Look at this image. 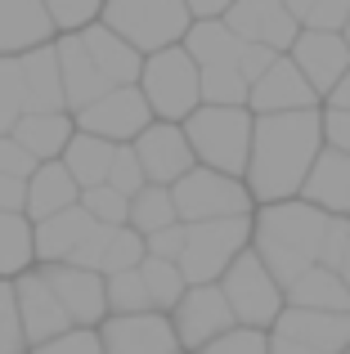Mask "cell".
Segmentation results:
<instances>
[{
	"label": "cell",
	"instance_id": "cell-1",
	"mask_svg": "<svg viewBox=\"0 0 350 354\" xmlns=\"http://www.w3.org/2000/svg\"><path fill=\"white\" fill-rule=\"evenodd\" d=\"M319 148H324L319 108L256 117L252 121V148H247V171H243V184H247L256 207H274V202L297 198L306 171L319 157Z\"/></svg>",
	"mask_w": 350,
	"mask_h": 354
},
{
	"label": "cell",
	"instance_id": "cell-2",
	"mask_svg": "<svg viewBox=\"0 0 350 354\" xmlns=\"http://www.w3.org/2000/svg\"><path fill=\"white\" fill-rule=\"evenodd\" d=\"M328 216L306 202H274V207L252 211V242L256 260L265 265V274L288 292L310 265H319V242H324Z\"/></svg>",
	"mask_w": 350,
	"mask_h": 354
},
{
	"label": "cell",
	"instance_id": "cell-3",
	"mask_svg": "<svg viewBox=\"0 0 350 354\" xmlns=\"http://www.w3.org/2000/svg\"><path fill=\"white\" fill-rule=\"evenodd\" d=\"M252 113L247 108H207L184 121V144L193 153V166L202 171L229 175V180H243L247 171V148H252Z\"/></svg>",
	"mask_w": 350,
	"mask_h": 354
},
{
	"label": "cell",
	"instance_id": "cell-4",
	"mask_svg": "<svg viewBox=\"0 0 350 354\" xmlns=\"http://www.w3.org/2000/svg\"><path fill=\"white\" fill-rule=\"evenodd\" d=\"M99 27H108L113 36H122L140 59L184 41V32L193 27L184 0H104L99 9Z\"/></svg>",
	"mask_w": 350,
	"mask_h": 354
},
{
	"label": "cell",
	"instance_id": "cell-5",
	"mask_svg": "<svg viewBox=\"0 0 350 354\" xmlns=\"http://www.w3.org/2000/svg\"><path fill=\"white\" fill-rule=\"evenodd\" d=\"M135 90L144 95L153 121H167V126H184V121L202 108L198 68H193V59L180 50V45L149 54V59H144V68H140Z\"/></svg>",
	"mask_w": 350,
	"mask_h": 354
},
{
	"label": "cell",
	"instance_id": "cell-6",
	"mask_svg": "<svg viewBox=\"0 0 350 354\" xmlns=\"http://www.w3.org/2000/svg\"><path fill=\"white\" fill-rule=\"evenodd\" d=\"M247 242H252V216L184 225V251H180V260H175V269L184 274L189 287L220 283L229 260H234L238 251H247Z\"/></svg>",
	"mask_w": 350,
	"mask_h": 354
},
{
	"label": "cell",
	"instance_id": "cell-7",
	"mask_svg": "<svg viewBox=\"0 0 350 354\" xmlns=\"http://www.w3.org/2000/svg\"><path fill=\"white\" fill-rule=\"evenodd\" d=\"M220 296H225L229 314H234L238 328H256V332H270L274 319L283 310V287L265 274V265L256 260V251H238L229 260V269L220 274Z\"/></svg>",
	"mask_w": 350,
	"mask_h": 354
},
{
	"label": "cell",
	"instance_id": "cell-8",
	"mask_svg": "<svg viewBox=\"0 0 350 354\" xmlns=\"http://www.w3.org/2000/svg\"><path fill=\"white\" fill-rule=\"evenodd\" d=\"M171 207H175V220H180V225H207V220L252 216L256 202H252V193H247L243 180H229V175L193 166L184 180L171 184Z\"/></svg>",
	"mask_w": 350,
	"mask_h": 354
},
{
	"label": "cell",
	"instance_id": "cell-9",
	"mask_svg": "<svg viewBox=\"0 0 350 354\" xmlns=\"http://www.w3.org/2000/svg\"><path fill=\"white\" fill-rule=\"evenodd\" d=\"M72 126H77L81 135L104 139V144H135V139L153 126V113H149V104H144V95L135 86H117V90H108L104 99H95L90 108H81V113L72 117Z\"/></svg>",
	"mask_w": 350,
	"mask_h": 354
},
{
	"label": "cell",
	"instance_id": "cell-10",
	"mask_svg": "<svg viewBox=\"0 0 350 354\" xmlns=\"http://www.w3.org/2000/svg\"><path fill=\"white\" fill-rule=\"evenodd\" d=\"M167 319H171V332H175V346H180V354H198L202 346H211L216 337H225L229 328H238L216 283L189 287Z\"/></svg>",
	"mask_w": 350,
	"mask_h": 354
},
{
	"label": "cell",
	"instance_id": "cell-11",
	"mask_svg": "<svg viewBox=\"0 0 350 354\" xmlns=\"http://www.w3.org/2000/svg\"><path fill=\"white\" fill-rule=\"evenodd\" d=\"M41 283L54 292L59 310L68 314L72 328H99L108 319V301H104V278L77 265H36Z\"/></svg>",
	"mask_w": 350,
	"mask_h": 354
},
{
	"label": "cell",
	"instance_id": "cell-12",
	"mask_svg": "<svg viewBox=\"0 0 350 354\" xmlns=\"http://www.w3.org/2000/svg\"><path fill=\"white\" fill-rule=\"evenodd\" d=\"M238 41L247 45H265L270 54H288L301 27L292 23V14L283 9V0H234L229 14L220 18Z\"/></svg>",
	"mask_w": 350,
	"mask_h": 354
},
{
	"label": "cell",
	"instance_id": "cell-13",
	"mask_svg": "<svg viewBox=\"0 0 350 354\" xmlns=\"http://www.w3.org/2000/svg\"><path fill=\"white\" fill-rule=\"evenodd\" d=\"M288 59H292V68L306 77V86L315 90V99L333 95V86L350 68V50H346L342 32H297Z\"/></svg>",
	"mask_w": 350,
	"mask_h": 354
},
{
	"label": "cell",
	"instance_id": "cell-14",
	"mask_svg": "<svg viewBox=\"0 0 350 354\" xmlns=\"http://www.w3.org/2000/svg\"><path fill=\"white\" fill-rule=\"evenodd\" d=\"M14 310H18V328H23V341H27V354L36 346H45V341L63 337V332H72L68 314L59 310V301H54V292L41 283V274H36V265L27 269V274L14 278Z\"/></svg>",
	"mask_w": 350,
	"mask_h": 354
},
{
	"label": "cell",
	"instance_id": "cell-15",
	"mask_svg": "<svg viewBox=\"0 0 350 354\" xmlns=\"http://www.w3.org/2000/svg\"><path fill=\"white\" fill-rule=\"evenodd\" d=\"M131 153L144 171V184H158V189H171L175 180H184V175L193 171V153H189V144H184V130L167 126V121H153L131 144Z\"/></svg>",
	"mask_w": 350,
	"mask_h": 354
},
{
	"label": "cell",
	"instance_id": "cell-16",
	"mask_svg": "<svg viewBox=\"0 0 350 354\" xmlns=\"http://www.w3.org/2000/svg\"><path fill=\"white\" fill-rule=\"evenodd\" d=\"M306 108H319V99H315V90L306 86V77L292 68L288 54H279V59L270 63V72L247 90V113H252V117L306 113Z\"/></svg>",
	"mask_w": 350,
	"mask_h": 354
},
{
	"label": "cell",
	"instance_id": "cell-17",
	"mask_svg": "<svg viewBox=\"0 0 350 354\" xmlns=\"http://www.w3.org/2000/svg\"><path fill=\"white\" fill-rule=\"evenodd\" d=\"M104 354H180L167 314H131V319H104L99 323Z\"/></svg>",
	"mask_w": 350,
	"mask_h": 354
},
{
	"label": "cell",
	"instance_id": "cell-18",
	"mask_svg": "<svg viewBox=\"0 0 350 354\" xmlns=\"http://www.w3.org/2000/svg\"><path fill=\"white\" fill-rule=\"evenodd\" d=\"M270 337H283L315 354H342L350 346V314H315V310H288L283 305Z\"/></svg>",
	"mask_w": 350,
	"mask_h": 354
},
{
	"label": "cell",
	"instance_id": "cell-19",
	"mask_svg": "<svg viewBox=\"0 0 350 354\" xmlns=\"http://www.w3.org/2000/svg\"><path fill=\"white\" fill-rule=\"evenodd\" d=\"M54 59H59V81H63V113L77 117L81 108H90L95 99H104L108 81L99 77V68L90 63V54L81 50V36H54Z\"/></svg>",
	"mask_w": 350,
	"mask_h": 354
},
{
	"label": "cell",
	"instance_id": "cell-20",
	"mask_svg": "<svg viewBox=\"0 0 350 354\" xmlns=\"http://www.w3.org/2000/svg\"><path fill=\"white\" fill-rule=\"evenodd\" d=\"M297 202H306V207L324 211V216H342V220H350V157L333 153V148H319L315 166H310L306 180H301Z\"/></svg>",
	"mask_w": 350,
	"mask_h": 354
},
{
	"label": "cell",
	"instance_id": "cell-21",
	"mask_svg": "<svg viewBox=\"0 0 350 354\" xmlns=\"http://www.w3.org/2000/svg\"><path fill=\"white\" fill-rule=\"evenodd\" d=\"M54 23L41 0H0V59H18L27 50L54 45Z\"/></svg>",
	"mask_w": 350,
	"mask_h": 354
},
{
	"label": "cell",
	"instance_id": "cell-22",
	"mask_svg": "<svg viewBox=\"0 0 350 354\" xmlns=\"http://www.w3.org/2000/svg\"><path fill=\"white\" fill-rule=\"evenodd\" d=\"M81 202V189L72 184V175L59 162H41L32 171V180L23 184V220L27 225H41V220L72 211Z\"/></svg>",
	"mask_w": 350,
	"mask_h": 354
},
{
	"label": "cell",
	"instance_id": "cell-23",
	"mask_svg": "<svg viewBox=\"0 0 350 354\" xmlns=\"http://www.w3.org/2000/svg\"><path fill=\"white\" fill-rule=\"evenodd\" d=\"M14 68H18V81H23L27 113H63V81H59L54 45H41V50L18 54Z\"/></svg>",
	"mask_w": 350,
	"mask_h": 354
},
{
	"label": "cell",
	"instance_id": "cell-24",
	"mask_svg": "<svg viewBox=\"0 0 350 354\" xmlns=\"http://www.w3.org/2000/svg\"><path fill=\"white\" fill-rule=\"evenodd\" d=\"M90 229H95V220H90L81 207L59 211V216L32 225V256H36V265H68L72 251L86 242Z\"/></svg>",
	"mask_w": 350,
	"mask_h": 354
},
{
	"label": "cell",
	"instance_id": "cell-25",
	"mask_svg": "<svg viewBox=\"0 0 350 354\" xmlns=\"http://www.w3.org/2000/svg\"><path fill=\"white\" fill-rule=\"evenodd\" d=\"M77 36H81V50L90 54V63L99 68V77H104L113 90L117 86H135V81H140L144 59L122 41V36H113L108 27H99V23H90L86 32H77Z\"/></svg>",
	"mask_w": 350,
	"mask_h": 354
},
{
	"label": "cell",
	"instance_id": "cell-26",
	"mask_svg": "<svg viewBox=\"0 0 350 354\" xmlns=\"http://www.w3.org/2000/svg\"><path fill=\"white\" fill-rule=\"evenodd\" d=\"M72 135H77V126H72L68 113H23V121L14 126L9 139L41 166V162H59Z\"/></svg>",
	"mask_w": 350,
	"mask_h": 354
},
{
	"label": "cell",
	"instance_id": "cell-27",
	"mask_svg": "<svg viewBox=\"0 0 350 354\" xmlns=\"http://www.w3.org/2000/svg\"><path fill=\"white\" fill-rule=\"evenodd\" d=\"M288 310H315V314H350V292L346 283L324 265H310L297 283L283 292Z\"/></svg>",
	"mask_w": 350,
	"mask_h": 354
},
{
	"label": "cell",
	"instance_id": "cell-28",
	"mask_svg": "<svg viewBox=\"0 0 350 354\" xmlns=\"http://www.w3.org/2000/svg\"><path fill=\"white\" fill-rule=\"evenodd\" d=\"M180 50L193 59L198 72H207V68H238V50H243V41H238L225 23H193L189 32H184Z\"/></svg>",
	"mask_w": 350,
	"mask_h": 354
},
{
	"label": "cell",
	"instance_id": "cell-29",
	"mask_svg": "<svg viewBox=\"0 0 350 354\" xmlns=\"http://www.w3.org/2000/svg\"><path fill=\"white\" fill-rule=\"evenodd\" d=\"M113 148H117V144H104V139H95V135H81V130H77V135L68 139V148H63L59 166L72 175V184H77L81 193H86V189H99V184H108Z\"/></svg>",
	"mask_w": 350,
	"mask_h": 354
},
{
	"label": "cell",
	"instance_id": "cell-30",
	"mask_svg": "<svg viewBox=\"0 0 350 354\" xmlns=\"http://www.w3.org/2000/svg\"><path fill=\"white\" fill-rule=\"evenodd\" d=\"M32 265H36V256H32V225H27L23 216H14V211H0V278L14 283V278L27 274Z\"/></svg>",
	"mask_w": 350,
	"mask_h": 354
},
{
	"label": "cell",
	"instance_id": "cell-31",
	"mask_svg": "<svg viewBox=\"0 0 350 354\" xmlns=\"http://www.w3.org/2000/svg\"><path fill=\"white\" fill-rule=\"evenodd\" d=\"M175 225V207H171V189H158V184H144L140 193L126 207V229H135L140 238L158 234V229Z\"/></svg>",
	"mask_w": 350,
	"mask_h": 354
},
{
	"label": "cell",
	"instance_id": "cell-32",
	"mask_svg": "<svg viewBox=\"0 0 350 354\" xmlns=\"http://www.w3.org/2000/svg\"><path fill=\"white\" fill-rule=\"evenodd\" d=\"M140 278H144V292H149V301H153V314H171L175 305H180V296L189 292L184 274L171 265V260L144 256V260H140Z\"/></svg>",
	"mask_w": 350,
	"mask_h": 354
},
{
	"label": "cell",
	"instance_id": "cell-33",
	"mask_svg": "<svg viewBox=\"0 0 350 354\" xmlns=\"http://www.w3.org/2000/svg\"><path fill=\"white\" fill-rule=\"evenodd\" d=\"M104 301H108V319H131V314H153V301L144 292L140 269L104 278Z\"/></svg>",
	"mask_w": 350,
	"mask_h": 354
},
{
	"label": "cell",
	"instance_id": "cell-34",
	"mask_svg": "<svg viewBox=\"0 0 350 354\" xmlns=\"http://www.w3.org/2000/svg\"><path fill=\"white\" fill-rule=\"evenodd\" d=\"M301 32H342L350 18V0H283Z\"/></svg>",
	"mask_w": 350,
	"mask_h": 354
},
{
	"label": "cell",
	"instance_id": "cell-35",
	"mask_svg": "<svg viewBox=\"0 0 350 354\" xmlns=\"http://www.w3.org/2000/svg\"><path fill=\"white\" fill-rule=\"evenodd\" d=\"M144 260V238L135 229H113L108 234V247H104V260H99V278H113V274H126V269H140Z\"/></svg>",
	"mask_w": 350,
	"mask_h": 354
},
{
	"label": "cell",
	"instance_id": "cell-36",
	"mask_svg": "<svg viewBox=\"0 0 350 354\" xmlns=\"http://www.w3.org/2000/svg\"><path fill=\"white\" fill-rule=\"evenodd\" d=\"M41 5H45V14H50L54 32L72 36V32H86L90 23H99L104 0H41Z\"/></svg>",
	"mask_w": 350,
	"mask_h": 354
},
{
	"label": "cell",
	"instance_id": "cell-37",
	"mask_svg": "<svg viewBox=\"0 0 350 354\" xmlns=\"http://www.w3.org/2000/svg\"><path fill=\"white\" fill-rule=\"evenodd\" d=\"M77 207L86 211L95 225H104V229H122V225H126V207H131V202H126L117 189L99 184V189H86V193H81Z\"/></svg>",
	"mask_w": 350,
	"mask_h": 354
},
{
	"label": "cell",
	"instance_id": "cell-38",
	"mask_svg": "<svg viewBox=\"0 0 350 354\" xmlns=\"http://www.w3.org/2000/svg\"><path fill=\"white\" fill-rule=\"evenodd\" d=\"M23 113H27V99H23L18 68H14V59H0V135H14Z\"/></svg>",
	"mask_w": 350,
	"mask_h": 354
},
{
	"label": "cell",
	"instance_id": "cell-39",
	"mask_svg": "<svg viewBox=\"0 0 350 354\" xmlns=\"http://www.w3.org/2000/svg\"><path fill=\"white\" fill-rule=\"evenodd\" d=\"M108 189H117L126 202H131L135 193L144 189V171H140V162H135L131 144H117V148H113V166H108Z\"/></svg>",
	"mask_w": 350,
	"mask_h": 354
},
{
	"label": "cell",
	"instance_id": "cell-40",
	"mask_svg": "<svg viewBox=\"0 0 350 354\" xmlns=\"http://www.w3.org/2000/svg\"><path fill=\"white\" fill-rule=\"evenodd\" d=\"M198 354H270V332H256V328H229L225 337H216L211 346H202Z\"/></svg>",
	"mask_w": 350,
	"mask_h": 354
},
{
	"label": "cell",
	"instance_id": "cell-41",
	"mask_svg": "<svg viewBox=\"0 0 350 354\" xmlns=\"http://www.w3.org/2000/svg\"><path fill=\"white\" fill-rule=\"evenodd\" d=\"M0 354H27L23 328H18V310H14V283L0 278Z\"/></svg>",
	"mask_w": 350,
	"mask_h": 354
},
{
	"label": "cell",
	"instance_id": "cell-42",
	"mask_svg": "<svg viewBox=\"0 0 350 354\" xmlns=\"http://www.w3.org/2000/svg\"><path fill=\"white\" fill-rule=\"evenodd\" d=\"M32 354H104V346H99L95 328H72V332H63V337L45 341V346H36Z\"/></svg>",
	"mask_w": 350,
	"mask_h": 354
},
{
	"label": "cell",
	"instance_id": "cell-43",
	"mask_svg": "<svg viewBox=\"0 0 350 354\" xmlns=\"http://www.w3.org/2000/svg\"><path fill=\"white\" fill-rule=\"evenodd\" d=\"M319 130H324V148L350 157V113H337V108H319Z\"/></svg>",
	"mask_w": 350,
	"mask_h": 354
},
{
	"label": "cell",
	"instance_id": "cell-44",
	"mask_svg": "<svg viewBox=\"0 0 350 354\" xmlns=\"http://www.w3.org/2000/svg\"><path fill=\"white\" fill-rule=\"evenodd\" d=\"M180 251H184V225H180V220L144 238V256H153V260H171V265H175Z\"/></svg>",
	"mask_w": 350,
	"mask_h": 354
},
{
	"label": "cell",
	"instance_id": "cell-45",
	"mask_svg": "<svg viewBox=\"0 0 350 354\" xmlns=\"http://www.w3.org/2000/svg\"><path fill=\"white\" fill-rule=\"evenodd\" d=\"M32 171H36V162L23 153V148L14 144L9 135H0V175H9V180H32Z\"/></svg>",
	"mask_w": 350,
	"mask_h": 354
},
{
	"label": "cell",
	"instance_id": "cell-46",
	"mask_svg": "<svg viewBox=\"0 0 350 354\" xmlns=\"http://www.w3.org/2000/svg\"><path fill=\"white\" fill-rule=\"evenodd\" d=\"M229 5H234V0H184L193 23H220V18L229 14Z\"/></svg>",
	"mask_w": 350,
	"mask_h": 354
},
{
	"label": "cell",
	"instance_id": "cell-47",
	"mask_svg": "<svg viewBox=\"0 0 350 354\" xmlns=\"http://www.w3.org/2000/svg\"><path fill=\"white\" fill-rule=\"evenodd\" d=\"M0 211H14V216H23V180H9V175H0Z\"/></svg>",
	"mask_w": 350,
	"mask_h": 354
},
{
	"label": "cell",
	"instance_id": "cell-48",
	"mask_svg": "<svg viewBox=\"0 0 350 354\" xmlns=\"http://www.w3.org/2000/svg\"><path fill=\"white\" fill-rule=\"evenodd\" d=\"M324 108H337V113H350V68H346V77L333 86V95L324 99Z\"/></svg>",
	"mask_w": 350,
	"mask_h": 354
},
{
	"label": "cell",
	"instance_id": "cell-49",
	"mask_svg": "<svg viewBox=\"0 0 350 354\" xmlns=\"http://www.w3.org/2000/svg\"><path fill=\"white\" fill-rule=\"evenodd\" d=\"M337 278L346 283V292H350V234H346V247H342V260H337V269H333Z\"/></svg>",
	"mask_w": 350,
	"mask_h": 354
},
{
	"label": "cell",
	"instance_id": "cell-50",
	"mask_svg": "<svg viewBox=\"0 0 350 354\" xmlns=\"http://www.w3.org/2000/svg\"><path fill=\"white\" fill-rule=\"evenodd\" d=\"M270 354H315V350L292 346V341H283V337H270Z\"/></svg>",
	"mask_w": 350,
	"mask_h": 354
},
{
	"label": "cell",
	"instance_id": "cell-51",
	"mask_svg": "<svg viewBox=\"0 0 350 354\" xmlns=\"http://www.w3.org/2000/svg\"><path fill=\"white\" fill-rule=\"evenodd\" d=\"M342 41H346V50H350V18H346V27H342Z\"/></svg>",
	"mask_w": 350,
	"mask_h": 354
},
{
	"label": "cell",
	"instance_id": "cell-52",
	"mask_svg": "<svg viewBox=\"0 0 350 354\" xmlns=\"http://www.w3.org/2000/svg\"><path fill=\"white\" fill-rule=\"evenodd\" d=\"M342 354H350V346H346V350H342Z\"/></svg>",
	"mask_w": 350,
	"mask_h": 354
}]
</instances>
